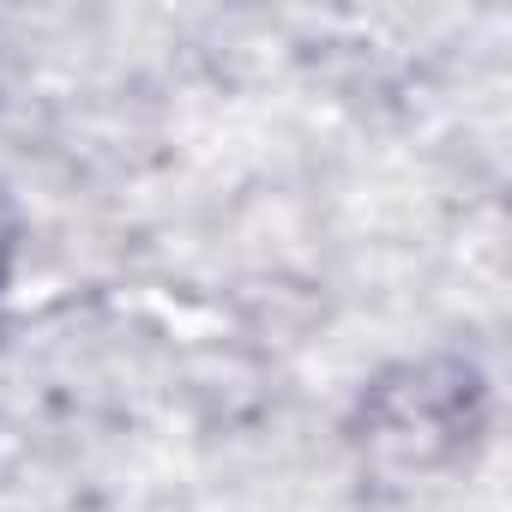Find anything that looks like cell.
I'll return each mask as SVG.
<instances>
[{
	"label": "cell",
	"instance_id": "cell-1",
	"mask_svg": "<svg viewBox=\"0 0 512 512\" xmlns=\"http://www.w3.org/2000/svg\"><path fill=\"white\" fill-rule=\"evenodd\" d=\"M476 404H482V386H476L470 368H458V362L410 368L404 386L374 392V446L404 452V464L446 458L458 440H470Z\"/></svg>",
	"mask_w": 512,
	"mask_h": 512
}]
</instances>
